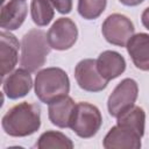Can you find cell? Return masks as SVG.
Segmentation results:
<instances>
[{"label": "cell", "mask_w": 149, "mask_h": 149, "mask_svg": "<svg viewBox=\"0 0 149 149\" xmlns=\"http://www.w3.org/2000/svg\"><path fill=\"white\" fill-rule=\"evenodd\" d=\"M1 125L5 133L10 136L24 137L31 135L41 126V108L37 104L20 102L7 111Z\"/></svg>", "instance_id": "cell-1"}, {"label": "cell", "mask_w": 149, "mask_h": 149, "mask_svg": "<svg viewBox=\"0 0 149 149\" xmlns=\"http://www.w3.org/2000/svg\"><path fill=\"white\" fill-rule=\"evenodd\" d=\"M35 94L44 104L68 95L70 91V80L61 68H47L37 72L35 78Z\"/></svg>", "instance_id": "cell-2"}, {"label": "cell", "mask_w": 149, "mask_h": 149, "mask_svg": "<svg viewBox=\"0 0 149 149\" xmlns=\"http://www.w3.org/2000/svg\"><path fill=\"white\" fill-rule=\"evenodd\" d=\"M50 52L47 35L41 29H30L21 41V68L29 72H36L42 68Z\"/></svg>", "instance_id": "cell-3"}, {"label": "cell", "mask_w": 149, "mask_h": 149, "mask_svg": "<svg viewBox=\"0 0 149 149\" xmlns=\"http://www.w3.org/2000/svg\"><path fill=\"white\" fill-rule=\"evenodd\" d=\"M101 123V113L97 106L90 102H78L76 104L69 127L79 137L90 139L98 133Z\"/></svg>", "instance_id": "cell-4"}, {"label": "cell", "mask_w": 149, "mask_h": 149, "mask_svg": "<svg viewBox=\"0 0 149 149\" xmlns=\"http://www.w3.org/2000/svg\"><path fill=\"white\" fill-rule=\"evenodd\" d=\"M139 94L137 83L132 78L121 80L107 100V108L112 116L118 118L134 106Z\"/></svg>", "instance_id": "cell-5"}, {"label": "cell", "mask_w": 149, "mask_h": 149, "mask_svg": "<svg viewBox=\"0 0 149 149\" xmlns=\"http://www.w3.org/2000/svg\"><path fill=\"white\" fill-rule=\"evenodd\" d=\"M101 33L108 43L126 47L130 37L134 35V24L126 15L114 13L107 16L104 21Z\"/></svg>", "instance_id": "cell-6"}, {"label": "cell", "mask_w": 149, "mask_h": 149, "mask_svg": "<svg viewBox=\"0 0 149 149\" xmlns=\"http://www.w3.org/2000/svg\"><path fill=\"white\" fill-rule=\"evenodd\" d=\"M78 29L69 17H59L47 33L50 48L55 50H68L77 41Z\"/></svg>", "instance_id": "cell-7"}, {"label": "cell", "mask_w": 149, "mask_h": 149, "mask_svg": "<svg viewBox=\"0 0 149 149\" xmlns=\"http://www.w3.org/2000/svg\"><path fill=\"white\" fill-rule=\"evenodd\" d=\"M74 78L79 87L88 92L102 91L108 84V80H106L98 70L97 59L92 58L83 59L76 65Z\"/></svg>", "instance_id": "cell-8"}, {"label": "cell", "mask_w": 149, "mask_h": 149, "mask_svg": "<svg viewBox=\"0 0 149 149\" xmlns=\"http://www.w3.org/2000/svg\"><path fill=\"white\" fill-rule=\"evenodd\" d=\"M19 41L9 31L0 33V74L5 78L15 68L19 59Z\"/></svg>", "instance_id": "cell-9"}, {"label": "cell", "mask_w": 149, "mask_h": 149, "mask_svg": "<svg viewBox=\"0 0 149 149\" xmlns=\"http://www.w3.org/2000/svg\"><path fill=\"white\" fill-rule=\"evenodd\" d=\"M102 144L106 149H139L141 136L132 129L116 125L106 134Z\"/></svg>", "instance_id": "cell-10"}, {"label": "cell", "mask_w": 149, "mask_h": 149, "mask_svg": "<svg viewBox=\"0 0 149 149\" xmlns=\"http://www.w3.org/2000/svg\"><path fill=\"white\" fill-rule=\"evenodd\" d=\"M33 87L30 72L21 68L10 72L3 80V93L9 99H19L29 93Z\"/></svg>", "instance_id": "cell-11"}, {"label": "cell", "mask_w": 149, "mask_h": 149, "mask_svg": "<svg viewBox=\"0 0 149 149\" xmlns=\"http://www.w3.org/2000/svg\"><path fill=\"white\" fill-rule=\"evenodd\" d=\"M27 3L23 0H9L1 7L0 27L6 30L17 29L27 16Z\"/></svg>", "instance_id": "cell-12"}, {"label": "cell", "mask_w": 149, "mask_h": 149, "mask_svg": "<svg viewBox=\"0 0 149 149\" xmlns=\"http://www.w3.org/2000/svg\"><path fill=\"white\" fill-rule=\"evenodd\" d=\"M126 47L134 65L140 70L149 71V34L133 35Z\"/></svg>", "instance_id": "cell-13"}, {"label": "cell", "mask_w": 149, "mask_h": 149, "mask_svg": "<svg viewBox=\"0 0 149 149\" xmlns=\"http://www.w3.org/2000/svg\"><path fill=\"white\" fill-rule=\"evenodd\" d=\"M97 66L100 74L109 81L123 73L126 70V61L119 52L106 50L99 55L97 59Z\"/></svg>", "instance_id": "cell-14"}, {"label": "cell", "mask_w": 149, "mask_h": 149, "mask_svg": "<svg viewBox=\"0 0 149 149\" xmlns=\"http://www.w3.org/2000/svg\"><path fill=\"white\" fill-rule=\"evenodd\" d=\"M74 107H76L74 101L72 100V98L68 95L51 101L48 108V115L50 121L59 128L69 127Z\"/></svg>", "instance_id": "cell-15"}, {"label": "cell", "mask_w": 149, "mask_h": 149, "mask_svg": "<svg viewBox=\"0 0 149 149\" xmlns=\"http://www.w3.org/2000/svg\"><path fill=\"white\" fill-rule=\"evenodd\" d=\"M118 125L123 126L128 129L134 130L141 137L144 134V121L146 114L144 111L139 106H133L118 118Z\"/></svg>", "instance_id": "cell-16"}, {"label": "cell", "mask_w": 149, "mask_h": 149, "mask_svg": "<svg viewBox=\"0 0 149 149\" xmlns=\"http://www.w3.org/2000/svg\"><path fill=\"white\" fill-rule=\"evenodd\" d=\"M30 13L34 23L38 27H44L54 19V6L49 0H33Z\"/></svg>", "instance_id": "cell-17"}, {"label": "cell", "mask_w": 149, "mask_h": 149, "mask_svg": "<svg viewBox=\"0 0 149 149\" xmlns=\"http://www.w3.org/2000/svg\"><path fill=\"white\" fill-rule=\"evenodd\" d=\"M36 146L40 149H49V148L72 149L73 148V143L68 136H65L61 132H55V130H48L43 133L40 136Z\"/></svg>", "instance_id": "cell-18"}, {"label": "cell", "mask_w": 149, "mask_h": 149, "mask_svg": "<svg viewBox=\"0 0 149 149\" xmlns=\"http://www.w3.org/2000/svg\"><path fill=\"white\" fill-rule=\"evenodd\" d=\"M107 0H78V13L86 20L99 17L106 8Z\"/></svg>", "instance_id": "cell-19"}, {"label": "cell", "mask_w": 149, "mask_h": 149, "mask_svg": "<svg viewBox=\"0 0 149 149\" xmlns=\"http://www.w3.org/2000/svg\"><path fill=\"white\" fill-rule=\"evenodd\" d=\"M54 8L61 14H68L72 9V0H49Z\"/></svg>", "instance_id": "cell-20"}, {"label": "cell", "mask_w": 149, "mask_h": 149, "mask_svg": "<svg viewBox=\"0 0 149 149\" xmlns=\"http://www.w3.org/2000/svg\"><path fill=\"white\" fill-rule=\"evenodd\" d=\"M141 21H142V24L147 29H149V7L143 10V13L141 15Z\"/></svg>", "instance_id": "cell-21"}, {"label": "cell", "mask_w": 149, "mask_h": 149, "mask_svg": "<svg viewBox=\"0 0 149 149\" xmlns=\"http://www.w3.org/2000/svg\"><path fill=\"white\" fill-rule=\"evenodd\" d=\"M119 1L126 6H137L141 2H143L144 0H119Z\"/></svg>", "instance_id": "cell-22"}, {"label": "cell", "mask_w": 149, "mask_h": 149, "mask_svg": "<svg viewBox=\"0 0 149 149\" xmlns=\"http://www.w3.org/2000/svg\"><path fill=\"white\" fill-rule=\"evenodd\" d=\"M23 1H26V0H23Z\"/></svg>", "instance_id": "cell-23"}]
</instances>
